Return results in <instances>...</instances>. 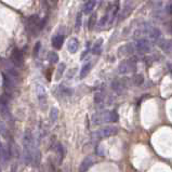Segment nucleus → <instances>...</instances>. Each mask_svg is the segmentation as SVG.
Segmentation results:
<instances>
[{"label": "nucleus", "mask_w": 172, "mask_h": 172, "mask_svg": "<svg viewBox=\"0 0 172 172\" xmlns=\"http://www.w3.org/2000/svg\"><path fill=\"white\" fill-rule=\"evenodd\" d=\"M49 118H50L51 124H55V122H56V120L59 119V109H57L56 107H52L50 109Z\"/></svg>", "instance_id": "5701e85b"}, {"label": "nucleus", "mask_w": 172, "mask_h": 172, "mask_svg": "<svg viewBox=\"0 0 172 172\" xmlns=\"http://www.w3.org/2000/svg\"><path fill=\"white\" fill-rule=\"evenodd\" d=\"M36 93H37V97H38V101L41 105H46L47 103V91L46 88H44L42 84H38L36 86Z\"/></svg>", "instance_id": "ddd939ff"}, {"label": "nucleus", "mask_w": 172, "mask_h": 172, "mask_svg": "<svg viewBox=\"0 0 172 172\" xmlns=\"http://www.w3.org/2000/svg\"><path fill=\"white\" fill-rule=\"evenodd\" d=\"M11 62L16 67H22L24 65V56L20 49H13L11 53Z\"/></svg>", "instance_id": "1a4fd4ad"}, {"label": "nucleus", "mask_w": 172, "mask_h": 172, "mask_svg": "<svg viewBox=\"0 0 172 172\" xmlns=\"http://www.w3.org/2000/svg\"><path fill=\"white\" fill-rule=\"evenodd\" d=\"M118 133V128L115 126H106L102 129L94 131L92 133V137L94 140H101V139H106V137H113L116 135Z\"/></svg>", "instance_id": "7ed1b4c3"}, {"label": "nucleus", "mask_w": 172, "mask_h": 172, "mask_svg": "<svg viewBox=\"0 0 172 172\" xmlns=\"http://www.w3.org/2000/svg\"><path fill=\"white\" fill-rule=\"evenodd\" d=\"M34 150V137L31 130H26L23 139V159L26 165H29L33 161Z\"/></svg>", "instance_id": "f257e3e1"}, {"label": "nucleus", "mask_w": 172, "mask_h": 172, "mask_svg": "<svg viewBox=\"0 0 172 172\" xmlns=\"http://www.w3.org/2000/svg\"><path fill=\"white\" fill-rule=\"evenodd\" d=\"M119 1H110L108 3V13L106 16L108 18V23H113L114 20L118 16V12H119Z\"/></svg>", "instance_id": "423d86ee"}, {"label": "nucleus", "mask_w": 172, "mask_h": 172, "mask_svg": "<svg viewBox=\"0 0 172 172\" xmlns=\"http://www.w3.org/2000/svg\"><path fill=\"white\" fill-rule=\"evenodd\" d=\"M11 172H16V166H13V167H12V171Z\"/></svg>", "instance_id": "e433bc0d"}, {"label": "nucleus", "mask_w": 172, "mask_h": 172, "mask_svg": "<svg viewBox=\"0 0 172 172\" xmlns=\"http://www.w3.org/2000/svg\"><path fill=\"white\" fill-rule=\"evenodd\" d=\"M67 48H68V51L71 53H76L79 49V41L76 38H72V39H69Z\"/></svg>", "instance_id": "4be33fe9"}, {"label": "nucleus", "mask_w": 172, "mask_h": 172, "mask_svg": "<svg viewBox=\"0 0 172 172\" xmlns=\"http://www.w3.org/2000/svg\"><path fill=\"white\" fill-rule=\"evenodd\" d=\"M81 23H82V13H78L77 18H76V23H75V29L78 31V29L81 27Z\"/></svg>", "instance_id": "c756f323"}, {"label": "nucleus", "mask_w": 172, "mask_h": 172, "mask_svg": "<svg viewBox=\"0 0 172 172\" xmlns=\"http://www.w3.org/2000/svg\"><path fill=\"white\" fill-rule=\"evenodd\" d=\"M97 2L94 1V0H89V1H86L84 3V7H82V10H84V14H90L91 12L94 10V8L96 7Z\"/></svg>", "instance_id": "a211bd4d"}, {"label": "nucleus", "mask_w": 172, "mask_h": 172, "mask_svg": "<svg viewBox=\"0 0 172 172\" xmlns=\"http://www.w3.org/2000/svg\"><path fill=\"white\" fill-rule=\"evenodd\" d=\"M155 59H156V57H155L154 55H149V56H145V59H144V62H145L147 65H150L153 62H155V61H156V60H155Z\"/></svg>", "instance_id": "7c9ffc66"}, {"label": "nucleus", "mask_w": 172, "mask_h": 172, "mask_svg": "<svg viewBox=\"0 0 172 172\" xmlns=\"http://www.w3.org/2000/svg\"><path fill=\"white\" fill-rule=\"evenodd\" d=\"M134 50L137 51L139 53L143 54V53H149L153 49V43L145 37H140L135 40V42L133 43Z\"/></svg>", "instance_id": "20e7f679"}, {"label": "nucleus", "mask_w": 172, "mask_h": 172, "mask_svg": "<svg viewBox=\"0 0 172 172\" xmlns=\"http://www.w3.org/2000/svg\"><path fill=\"white\" fill-rule=\"evenodd\" d=\"M104 102H105V99H104V95L102 92H96L94 94V105L96 108H102L104 106Z\"/></svg>", "instance_id": "412c9836"}, {"label": "nucleus", "mask_w": 172, "mask_h": 172, "mask_svg": "<svg viewBox=\"0 0 172 172\" xmlns=\"http://www.w3.org/2000/svg\"><path fill=\"white\" fill-rule=\"evenodd\" d=\"M2 76H3V86H5L6 92L7 93H11L13 92L14 88H15V80L13 78L10 77L8 74H6L5 72H2Z\"/></svg>", "instance_id": "9b49d317"}, {"label": "nucleus", "mask_w": 172, "mask_h": 172, "mask_svg": "<svg viewBox=\"0 0 172 172\" xmlns=\"http://www.w3.org/2000/svg\"><path fill=\"white\" fill-rule=\"evenodd\" d=\"M134 51L133 43H127L119 48V55L120 56H129V55H132Z\"/></svg>", "instance_id": "4468645a"}, {"label": "nucleus", "mask_w": 172, "mask_h": 172, "mask_svg": "<svg viewBox=\"0 0 172 172\" xmlns=\"http://www.w3.org/2000/svg\"><path fill=\"white\" fill-rule=\"evenodd\" d=\"M63 42H64V35L63 34H56L54 37L52 38V46L55 49H61L63 46Z\"/></svg>", "instance_id": "dca6fc26"}, {"label": "nucleus", "mask_w": 172, "mask_h": 172, "mask_svg": "<svg viewBox=\"0 0 172 172\" xmlns=\"http://www.w3.org/2000/svg\"><path fill=\"white\" fill-rule=\"evenodd\" d=\"M90 69H91V63L90 62L86 63V64L82 66L81 71H80V78L86 77V76L89 74V72H90Z\"/></svg>", "instance_id": "393cba45"}, {"label": "nucleus", "mask_w": 172, "mask_h": 172, "mask_svg": "<svg viewBox=\"0 0 172 172\" xmlns=\"http://www.w3.org/2000/svg\"><path fill=\"white\" fill-rule=\"evenodd\" d=\"M0 172H1V166H0Z\"/></svg>", "instance_id": "58836bf2"}, {"label": "nucleus", "mask_w": 172, "mask_h": 172, "mask_svg": "<svg viewBox=\"0 0 172 172\" xmlns=\"http://www.w3.org/2000/svg\"><path fill=\"white\" fill-rule=\"evenodd\" d=\"M102 41H103L102 39H99L96 43H95L94 48H93V52H94V53H96V51L100 50V48H101V46H102Z\"/></svg>", "instance_id": "f704fd0d"}, {"label": "nucleus", "mask_w": 172, "mask_h": 172, "mask_svg": "<svg viewBox=\"0 0 172 172\" xmlns=\"http://www.w3.org/2000/svg\"><path fill=\"white\" fill-rule=\"evenodd\" d=\"M158 46L161 50L165 53H170L171 52V40H166V39H160L158 42Z\"/></svg>", "instance_id": "aec40b11"}, {"label": "nucleus", "mask_w": 172, "mask_h": 172, "mask_svg": "<svg viewBox=\"0 0 172 172\" xmlns=\"http://www.w3.org/2000/svg\"><path fill=\"white\" fill-rule=\"evenodd\" d=\"M65 67H66L65 63H61V64L59 65V68H57V73H56V79L57 80L60 79L61 76L63 75V73H64V71H65Z\"/></svg>", "instance_id": "c85d7f7f"}, {"label": "nucleus", "mask_w": 172, "mask_h": 172, "mask_svg": "<svg viewBox=\"0 0 172 172\" xmlns=\"http://www.w3.org/2000/svg\"><path fill=\"white\" fill-rule=\"evenodd\" d=\"M96 25V13H92L89 18V22H88V28L90 31H92L94 28V26Z\"/></svg>", "instance_id": "a878e982"}, {"label": "nucleus", "mask_w": 172, "mask_h": 172, "mask_svg": "<svg viewBox=\"0 0 172 172\" xmlns=\"http://www.w3.org/2000/svg\"><path fill=\"white\" fill-rule=\"evenodd\" d=\"M1 147H2V144H1V142H0V152H1Z\"/></svg>", "instance_id": "4c0bfd02"}, {"label": "nucleus", "mask_w": 172, "mask_h": 172, "mask_svg": "<svg viewBox=\"0 0 172 172\" xmlns=\"http://www.w3.org/2000/svg\"><path fill=\"white\" fill-rule=\"evenodd\" d=\"M128 84H127L126 79H115L112 82V89L117 93L118 95H121L126 92Z\"/></svg>", "instance_id": "6e6552de"}, {"label": "nucleus", "mask_w": 172, "mask_h": 172, "mask_svg": "<svg viewBox=\"0 0 172 172\" xmlns=\"http://www.w3.org/2000/svg\"><path fill=\"white\" fill-rule=\"evenodd\" d=\"M119 119L118 113L116 110H109V122H117Z\"/></svg>", "instance_id": "bb28decb"}, {"label": "nucleus", "mask_w": 172, "mask_h": 172, "mask_svg": "<svg viewBox=\"0 0 172 172\" xmlns=\"http://www.w3.org/2000/svg\"><path fill=\"white\" fill-rule=\"evenodd\" d=\"M48 60L50 63L55 64V63H57V61H59V55H57L55 52H50L48 55Z\"/></svg>", "instance_id": "cd10ccee"}, {"label": "nucleus", "mask_w": 172, "mask_h": 172, "mask_svg": "<svg viewBox=\"0 0 172 172\" xmlns=\"http://www.w3.org/2000/svg\"><path fill=\"white\" fill-rule=\"evenodd\" d=\"M0 115L5 120H8V121L12 120L9 106H8V101L5 97H0Z\"/></svg>", "instance_id": "9d476101"}, {"label": "nucleus", "mask_w": 172, "mask_h": 172, "mask_svg": "<svg viewBox=\"0 0 172 172\" xmlns=\"http://www.w3.org/2000/svg\"><path fill=\"white\" fill-rule=\"evenodd\" d=\"M96 154L100 155V156H104V152H103V147H102V145H99V146H97Z\"/></svg>", "instance_id": "c9c22d12"}, {"label": "nucleus", "mask_w": 172, "mask_h": 172, "mask_svg": "<svg viewBox=\"0 0 172 172\" xmlns=\"http://www.w3.org/2000/svg\"><path fill=\"white\" fill-rule=\"evenodd\" d=\"M118 71L121 75L134 73L137 71V60L135 59H128V60L122 61L118 66Z\"/></svg>", "instance_id": "39448f33"}, {"label": "nucleus", "mask_w": 172, "mask_h": 172, "mask_svg": "<svg viewBox=\"0 0 172 172\" xmlns=\"http://www.w3.org/2000/svg\"><path fill=\"white\" fill-rule=\"evenodd\" d=\"M40 47H41V43H40V41L36 42L35 47H34V56H38V54H39Z\"/></svg>", "instance_id": "2f4dec72"}, {"label": "nucleus", "mask_w": 172, "mask_h": 172, "mask_svg": "<svg viewBox=\"0 0 172 172\" xmlns=\"http://www.w3.org/2000/svg\"><path fill=\"white\" fill-rule=\"evenodd\" d=\"M143 82H144V77L142 74H137L131 79V84H134V86H141V84H143Z\"/></svg>", "instance_id": "b1692460"}, {"label": "nucleus", "mask_w": 172, "mask_h": 172, "mask_svg": "<svg viewBox=\"0 0 172 172\" xmlns=\"http://www.w3.org/2000/svg\"><path fill=\"white\" fill-rule=\"evenodd\" d=\"M104 122H109V110L97 112L92 116L93 125H102Z\"/></svg>", "instance_id": "0eeeda50"}, {"label": "nucleus", "mask_w": 172, "mask_h": 172, "mask_svg": "<svg viewBox=\"0 0 172 172\" xmlns=\"http://www.w3.org/2000/svg\"><path fill=\"white\" fill-rule=\"evenodd\" d=\"M46 26V20H41L38 15H31L26 21V28L29 33L37 35L38 31H41Z\"/></svg>", "instance_id": "f03ea898"}, {"label": "nucleus", "mask_w": 172, "mask_h": 172, "mask_svg": "<svg viewBox=\"0 0 172 172\" xmlns=\"http://www.w3.org/2000/svg\"><path fill=\"white\" fill-rule=\"evenodd\" d=\"M133 10H134L133 2H131V1H127V2L125 3L124 8H122V11L120 12L119 14H118V16H119V18H118V20H119V21L126 20V18H128V16L130 15L131 13H132Z\"/></svg>", "instance_id": "f8f14e48"}, {"label": "nucleus", "mask_w": 172, "mask_h": 172, "mask_svg": "<svg viewBox=\"0 0 172 172\" xmlns=\"http://www.w3.org/2000/svg\"><path fill=\"white\" fill-rule=\"evenodd\" d=\"M171 10H172V8H171V1H169V2L167 3V6H166V8H165V14L166 15H171Z\"/></svg>", "instance_id": "72a5a7b5"}, {"label": "nucleus", "mask_w": 172, "mask_h": 172, "mask_svg": "<svg viewBox=\"0 0 172 172\" xmlns=\"http://www.w3.org/2000/svg\"><path fill=\"white\" fill-rule=\"evenodd\" d=\"M0 158L2 159L5 162L9 161V159L11 158V147H10V146L2 145L1 152H0Z\"/></svg>", "instance_id": "f3484780"}, {"label": "nucleus", "mask_w": 172, "mask_h": 172, "mask_svg": "<svg viewBox=\"0 0 172 172\" xmlns=\"http://www.w3.org/2000/svg\"><path fill=\"white\" fill-rule=\"evenodd\" d=\"M93 165H94V160H93L92 157H90V156L86 157V158L81 161V163H80L79 172H87Z\"/></svg>", "instance_id": "2eb2a0df"}, {"label": "nucleus", "mask_w": 172, "mask_h": 172, "mask_svg": "<svg viewBox=\"0 0 172 172\" xmlns=\"http://www.w3.org/2000/svg\"><path fill=\"white\" fill-rule=\"evenodd\" d=\"M54 150H55V153H56V155H57V157H59V162H62L63 161V159H64V157H65V148H64V146L62 145L61 143H56L55 144V146H54Z\"/></svg>", "instance_id": "6ab92c4d"}, {"label": "nucleus", "mask_w": 172, "mask_h": 172, "mask_svg": "<svg viewBox=\"0 0 172 172\" xmlns=\"http://www.w3.org/2000/svg\"><path fill=\"white\" fill-rule=\"evenodd\" d=\"M107 23H108V18L106 15H104L103 18L100 20V22H99V24H97V25H99L100 27H104L106 24H107Z\"/></svg>", "instance_id": "473e14b6"}]
</instances>
